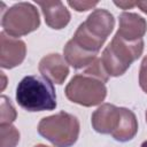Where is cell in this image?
I'll list each match as a JSON object with an SVG mask.
<instances>
[{
  "label": "cell",
  "mask_w": 147,
  "mask_h": 147,
  "mask_svg": "<svg viewBox=\"0 0 147 147\" xmlns=\"http://www.w3.org/2000/svg\"><path fill=\"white\" fill-rule=\"evenodd\" d=\"M16 101L28 111H44L56 108L53 83L39 76H25L16 87Z\"/></svg>",
  "instance_id": "6da1fadb"
},
{
  "label": "cell",
  "mask_w": 147,
  "mask_h": 147,
  "mask_svg": "<svg viewBox=\"0 0 147 147\" xmlns=\"http://www.w3.org/2000/svg\"><path fill=\"white\" fill-rule=\"evenodd\" d=\"M144 51V40L127 41L115 34L102 52L101 62L105 70L111 77H119L126 72L130 65L138 60Z\"/></svg>",
  "instance_id": "7a4b0ae2"
},
{
  "label": "cell",
  "mask_w": 147,
  "mask_h": 147,
  "mask_svg": "<svg viewBox=\"0 0 147 147\" xmlns=\"http://www.w3.org/2000/svg\"><path fill=\"white\" fill-rule=\"evenodd\" d=\"M79 131L78 118L65 111L44 117L38 124V133L55 147H71L77 141Z\"/></svg>",
  "instance_id": "3957f363"
},
{
  "label": "cell",
  "mask_w": 147,
  "mask_h": 147,
  "mask_svg": "<svg viewBox=\"0 0 147 147\" xmlns=\"http://www.w3.org/2000/svg\"><path fill=\"white\" fill-rule=\"evenodd\" d=\"M64 92L71 102L84 107L98 106L107 96L105 83L86 72L75 75L65 86Z\"/></svg>",
  "instance_id": "277c9868"
},
{
  "label": "cell",
  "mask_w": 147,
  "mask_h": 147,
  "mask_svg": "<svg viewBox=\"0 0 147 147\" xmlns=\"http://www.w3.org/2000/svg\"><path fill=\"white\" fill-rule=\"evenodd\" d=\"M3 31L16 38L36 31L40 25L38 9L30 2H18L6 9L2 14Z\"/></svg>",
  "instance_id": "5b68a950"
},
{
  "label": "cell",
  "mask_w": 147,
  "mask_h": 147,
  "mask_svg": "<svg viewBox=\"0 0 147 147\" xmlns=\"http://www.w3.org/2000/svg\"><path fill=\"white\" fill-rule=\"evenodd\" d=\"M79 25L91 37L105 44L115 26V18L106 9H94L87 16L86 21Z\"/></svg>",
  "instance_id": "8992f818"
},
{
  "label": "cell",
  "mask_w": 147,
  "mask_h": 147,
  "mask_svg": "<svg viewBox=\"0 0 147 147\" xmlns=\"http://www.w3.org/2000/svg\"><path fill=\"white\" fill-rule=\"evenodd\" d=\"M26 55L25 42L21 39L7 34L5 31L0 33V65L3 69H13L20 65Z\"/></svg>",
  "instance_id": "52a82bcc"
},
{
  "label": "cell",
  "mask_w": 147,
  "mask_h": 147,
  "mask_svg": "<svg viewBox=\"0 0 147 147\" xmlns=\"http://www.w3.org/2000/svg\"><path fill=\"white\" fill-rule=\"evenodd\" d=\"M121 121V107L111 103H102L91 117L92 127L101 134H113Z\"/></svg>",
  "instance_id": "ba28073f"
},
{
  "label": "cell",
  "mask_w": 147,
  "mask_h": 147,
  "mask_svg": "<svg viewBox=\"0 0 147 147\" xmlns=\"http://www.w3.org/2000/svg\"><path fill=\"white\" fill-rule=\"evenodd\" d=\"M39 72L44 78L54 84H63L69 75V67L64 57L57 53L44 56L38 65Z\"/></svg>",
  "instance_id": "9c48e42d"
},
{
  "label": "cell",
  "mask_w": 147,
  "mask_h": 147,
  "mask_svg": "<svg viewBox=\"0 0 147 147\" xmlns=\"http://www.w3.org/2000/svg\"><path fill=\"white\" fill-rule=\"evenodd\" d=\"M118 20L119 25L115 34L127 41H137L142 39L147 31V22L142 16L136 13L123 11Z\"/></svg>",
  "instance_id": "30bf717a"
},
{
  "label": "cell",
  "mask_w": 147,
  "mask_h": 147,
  "mask_svg": "<svg viewBox=\"0 0 147 147\" xmlns=\"http://www.w3.org/2000/svg\"><path fill=\"white\" fill-rule=\"evenodd\" d=\"M37 5L41 8V11L45 17L46 24L54 29V30H61L64 26L68 25L70 22L71 15L70 11L65 8L64 3L62 1L55 0V1H37Z\"/></svg>",
  "instance_id": "8fae6325"
},
{
  "label": "cell",
  "mask_w": 147,
  "mask_h": 147,
  "mask_svg": "<svg viewBox=\"0 0 147 147\" xmlns=\"http://www.w3.org/2000/svg\"><path fill=\"white\" fill-rule=\"evenodd\" d=\"M63 55L67 63L70 64L74 69L86 68L98 59L96 57L98 54H93L84 51L72 39H70L65 44L63 48Z\"/></svg>",
  "instance_id": "7c38bea8"
},
{
  "label": "cell",
  "mask_w": 147,
  "mask_h": 147,
  "mask_svg": "<svg viewBox=\"0 0 147 147\" xmlns=\"http://www.w3.org/2000/svg\"><path fill=\"white\" fill-rule=\"evenodd\" d=\"M138 132V121L134 113L127 108L121 107V121L117 130L111 134L113 138L119 142L132 140Z\"/></svg>",
  "instance_id": "4fadbf2b"
},
{
  "label": "cell",
  "mask_w": 147,
  "mask_h": 147,
  "mask_svg": "<svg viewBox=\"0 0 147 147\" xmlns=\"http://www.w3.org/2000/svg\"><path fill=\"white\" fill-rule=\"evenodd\" d=\"M18 141L20 132L14 125H0V147H16Z\"/></svg>",
  "instance_id": "5bb4252c"
},
{
  "label": "cell",
  "mask_w": 147,
  "mask_h": 147,
  "mask_svg": "<svg viewBox=\"0 0 147 147\" xmlns=\"http://www.w3.org/2000/svg\"><path fill=\"white\" fill-rule=\"evenodd\" d=\"M0 100V125L11 124L16 119V110L6 95H1Z\"/></svg>",
  "instance_id": "9a60e30c"
},
{
  "label": "cell",
  "mask_w": 147,
  "mask_h": 147,
  "mask_svg": "<svg viewBox=\"0 0 147 147\" xmlns=\"http://www.w3.org/2000/svg\"><path fill=\"white\" fill-rule=\"evenodd\" d=\"M98 3H99L98 1H79V0L68 1V5L77 11H86V10L92 9L93 7H95Z\"/></svg>",
  "instance_id": "2e32d148"
},
{
  "label": "cell",
  "mask_w": 147,
  "mask_h": 147,
  "mask_svg": "<svg viewBox=\"0 0 147 147\" xmlns=\"http://www.w3.org/2000/svg\"><path fill=\"white\" fill-rule=\"evenodd\" d=\"M139 85L141 90L147 93V55L142 59L139 70Z\"/></svg>",
  "instance_id": "e0dca14e"
},
{
  "label": "cell",
  "mask_w": 147,
  "mask_h": 147,
  "mask_svg": "<svg viewBox=\"0 0 147 147\" xmlns=\"http://www.w3.org/2000/svg\"><path fill=\"white\" fill-rule=\"evenodd\" d=\"M114 3L122 9H130L136 6V1H114Z\"/></svg>",
  "instance_id": "ac0fdd59"
},
{
  "label": "cell",
  "mask_w": 147,
  "mask_h": 147,
  "mask_svg": "<svg viewBox=\"0 0 147 147\" xmlns=\"http://www.w3.org/2000/svg\"><path fill=\"white\" fill-rule=\"evenodd\" d=\"M136 6L139 7V9L141 11H144L145 14H147V1H136Z\"/></svg>",
  "instance_id": "d6986e66"
},
{
  "label": "cell",
  "mask_w": 147,
  "mask_h": 147,
  "mask_svg": "<svg viewBox=\"0 0 147 147\" xmlns=\"http://www.w3.org/2000/svg\"><path fill=\"white\" fill-rule=\"evenodd\" d=\"M34 147H49V146H46V145H42V144H38V145H36Z\"/></svg>",
  "instance_id": "ffe728a7"
},
{
  "label": "cell",
  "mask_w": 147,
  "mask_h": 147,
  "mask_svg": "<svg viewBox=\"0 0 147 147\" xmlns=\"http://www.w3.org/2000/svg\"><path fill=\"white\" fill-rule=\"evenodd\" d=\"M140 147H147V140H145L142 144H141V146Z\"/></svg>",
  "instance_id": "44dd1931"
},
{
  "label": "cell",
  "mask_w": 147,
  "mask_h": 147,
  "mask_svg": "<svg viewBox=\"0 0 147 147\" xmlns=\"http://www.w3.org/2000/svg\"><path fill=\"white\" fill-rule=\"evenodd\" d=\"M146 122H147V110H146Z\"/></svg>",
  "instance_id": "7402d4cb"
}]
</instances>
